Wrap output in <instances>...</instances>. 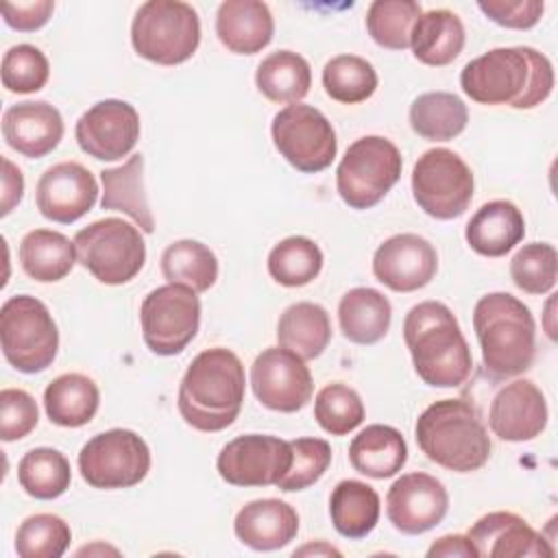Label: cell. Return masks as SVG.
Listing matches in <instances>:
<instances>
[{
	"mask_svg": "<svg viewBox=\"0 0 558 558\" xmlns=\"http://www.w3.org/2000/svg\"><path fill=\"white\" fill-rule=\"evenodd\" d=\"M460 87L480 105L534 109L554 89V68L530 46L493 48L462 68Z\"/></svg>",
	"mask_w": 558,
	"mask_h": 558,
	"instance_id": "6da1fadb",
	"label": "cell"
},
{
	"mask_svg": "<svg viewBox=\"0 0 558 558\" xmlns=\"http://www.w3.org/2000/svg\"><path fill=\"white\" fill-rule=\"evenodd\" d=\"M242 360L225 347L201 351L179 384V414L198 432H222L240 414L244 403Z\"/></svg>",
	"mask_w": 558,
	"mask_h": 558,
	"instance_id": "7a4b0ae2",
	"label": "cell"
},
{
	"mask_svg": "<svg viewBox=\"0 0 558 558\" xmlns=\"http://www.w3.org/2000/svg\"><path fill=\"white\" fill-rule=\"evenodd\" d=\"M403 340L423 384L456 388L471 375V349L445 303L423 301L410 307L403 320Z\"/></svg>",
	"mask_w": 558,
	"mask_h": 558,
	"instance_id": "3957f363",
	"label": "cell"
},
{
	"mask_svg": "<svg viewBox=\"0 0 558 558\" xmlns=\"http://www.w3.org/2000/svg\"><path fill=\"white\" fill-rule=\"evenodd\" d=\"M473 329L484 373L493 381L523 375L536 355V323L530 307L508 292H488L473 307Z\"/></svg>",
	"mask_w": 558,
	"mask_h": 558,
	"instance_id": "277c9868",
	"label": "cell"
},
{
	"mask_svg": "<svg viewBox=\"0 0 558 558\" xmlns=\"http://www.w3.org/2000/svg\"><path fill=\"white\" fill-rule=\"evenodd\" d=\"M418 449L434 464L471 473L490 458V438L475 410L464 399H440L427 405L414 425Z\"/></svg>",
	"mask_w": 558,
	"mask_h": 558,
	"instance_id": "5b68a950",
	"label": "cell"
},
{
	"mask_svg": "<svg viewBox=\"0 0 558 558\" xmlns=\"http://www.w3.org/2000/svg\"><path fill=\"white\" fill-rule=\"evenodd\" d=\"M131 44L150 63H185L201 44L198 13L181 0H148L135 11Z\"/></svg>",
	"mask_w": 558,
	"mask_h": 558,
	"instance_id": "8992f818",
	"label": "cell"
},
{
	"mask_svg": "<svg viewBox=\"0 0 558 558\" xmlns=\"http://www.w3.org/2000/svg\"><path fill=\"white\" fill-rule=\"evenodd\" d=\"M0 344L4 360L15 371L35 375L54 362L59 329L39 299L15 294L0 307Z\"/></svg>",
	"mask_w": 558,
	"mask_h": 558,
	"instance_id": "52a82bcc",
	"label": "cell"
},
{
	"mask_svg": "<svg viewBox=\"0 0 558 558\" xmlns=\"http://www.w3.org/2000/svg\"><path fill=\"white\" fill-rule=\"evenodd\" d=\"M76 262L105 286L131 281L146 262V242L137 227L122 218H100L74 235Z\"/></svg>",
	"mask_w": 558,
	"mask_h": 558,
	"instance_id": "ba28073f",
	"label": "cell"
},
{
	"mask_svg": "<svg viewBox=\"0 0 558 558\" xmlns=\"http://www.w3.org/2000/svg\"><path fill=\"white\" fill-rule=\"evenodd\" d=\"M401 168V153L388 137L364 135L340 159L336 190L351 209H371L399 181Z\"/></svg>",
	"mask_w": 558,
	"mask_h": 558,
	"instance_id": "9c48e42d",
	"label": "cell"
},
{
	"mask_svg": "<svg viewBox=\"0 0 558 558\" xmlns=\"http://www.w3.org/2000/svg\"><path fill=\"white\" fill-rule=\"evenodd\" d=\"M81 477L100 490L131 488L150 471V449L131 429H107L92 436L78 451Z\"/></svg>",
	"mask_w": 558,
	"mask_h": 558,
	"instance_id": "30bf717a",
	"label": "cell"
},
{
	"mask_svg": "<svg viewBox=\"0 0 558 558\" xmlns=\"http://www.w3.org/2000/svg\"><path fill=\"white\" fill-rule=\"evenodd\" d=\"M473 187L471 168L449 148L425 150L412 168V196L416 205L436 220L462 216L471 205Z\"/></svg>",
	"mask_w": 558,
	"mask_h": 558,
	"instance_id": "8fae6325",
	"label": "cell"
},
{
	"mask_svg": "<svg viewBox=\"0 0 558 558\" xmlns=\"http://www.w3.org/2000/svg\"><path fill=\"white\" fill-rule=\"evenodd\" d=\"M142 338L161 357L179 355L201 325L198 292L183 283H166L150 290L140 307Z\"/></svg>",
	"mask_w": 558,
	"mask_h": 558,
	"instance_id": "7c38bea8",
	"label": "cell"
},
{
	"mask_svg": "<svg viewBox=\"0 0 558 558\" xmlns=\"http://www.w3.org/2000/svg\"><path fill=\"white\" fill-rule=\"evenodd\" d=\"M272 144L299 172L316 174L331 166L338 140L331 122L312 105H288L275 113L270 124Z\"/></svg>",
	"mask_w": 558,
	"mask_h": 558,
	"instance_id": "4fadbf2b",
	"label": "cell"
},
{
	"mask_svg": "<svg viewBox=\"0 0 558 558\" xmlns=\"http://www.w3.org/2000/svg\"><path fill=\"white\" fill-rule=\"evenodd\" d=\"M290 440L270 434H244L220 449L216 469L231 486H277L290 469Z\"/></svg>",
	"mask_w": 558,
	"mask_h": 558,
	"instance_id": "5bb4252c",
	"label": "cell"
},
{
	"mask_svg": "<svg viewBox=\"0 0 558 558\" xmlns=\"http://www.w3.org/2000/svg\"><path fill=\"white\" fill-rule=\"evenodd\" d=\"M251 388L264 408L286 414L305 408L314 395L305 360L283 347H268L253 360Z\"/></svg>",
	"mask_w": 558,
	"mask_h": 558,
	"instance_id": "9a60e30c",
	"label": "cell"
},
{
	"mask_svg": "<svg viewBox=\"0 0 558 558\" xmlns=\"http://www.w3.org/2000/svg\"><path fill=\"white\" fill-rule=\"evenodd\" d=\"M76 144L98 161L126 157L140 140V116L126 100L107 98L92 105L74 126Z\"/></svg>",
	"mask_w": 558,
	"mask_h": 558,
	"instance_id": "2e32d148",
	"label": "cell"
},
{
	"mask_svg": "<svg viewBox=\"0 0 558 558\" xmlns=\"http://www.w3.org/2000/svg\"><path fill=\"white\" fill-rule=\"evenodd\" d=\"M449 510V493L429 473H405L392 482L386 495V514L401 534H423L436 527Z\"/></svg>",
	"mask_w": 558,
	"mask_h": 558,
	"instance_id": "e0dca14e",
	"label": "cell"
},
{
	"mask_svg": "<svg viewBox=\"0 0 558 558\" xmlns=\"http://www.w3.org/2000/svg\"><path fill=\"white\" fill-rule=\"evenodd\" d=\"M98 201V183L92 170L78 161H61L44 170L37 181L35 203L44 218L72 225Z\"/></svg>",
	"mask_w": 558,
	"mask_h": 558,
	"instance_id": "ac0fdd59",
	"label": "cell"
},
{
	"mask_svg": "<svg viewBox=\"0 0 558 558\" xmlns=\"http://www.w3.org/2000/svg\"><path fill=\"white\" fill-rule=\"evenodd\" d=\"M438 270L434 244L416 233H397L384 240L373 255V275L395 292L425 288Z\"/></svg>",
	"mask_w": 558,
	"mask_h": 558,
	"instance_id": "d6986e66",
	"label": "cell"
},
{
	"mask_svg": "<svg viewBox=\"0 0 558 558\" xmlns=\"http://www.w3.org/2000/svg\"><path fill=\"white\" fill-rule=\"evenodd\" d=\"M547 401L530 379H514L497 390L490 401V432L506 442H527L547 427Z\"/></svg>",
	"mask_w": 558,
	"mask_h": 558,
	"instance_id": "ffe728a7",
	"label": "cell"
},
{
	"mask_svg": "<svg viewBox=\"0 0 558 558\" xmlns=\"http://www.w3.org/2000/svg\"><path fill=\"white\" fill-rule=\"evenodd\" d=\"M477 558L554 556V547L519 514L497 510L480 517L466 532Z\"/></svg>",
	"mask_w": 558,
	"mask_h": 558,
	"instance_id": "44dd1931",
	"label": "cell"
},
{
	"mask_svg": "<svg viewBox=\"0 0 558 558\" xmlns=\"http://www.w3.org/2000/svg\"><path fill=\"white\" fill-rule=\"evenodd\" d=\"M63 118L46 100H24L11 105L2 116V135L7 144L28 157L41 159L52 153L63 137Z\"/></svg>",
	"mask_w": 558,
	"mask_h": 558,
	"instance_id": "7402d4cb",
	"label": "cell"
},
{
	"mask_svg": "<svg viewBox=\"0 0 558 558\" xmlns=\"http://www.w3.org/2000/svg\"><path fill=\"white\" fill-rule=\"evenodd\" d=\"M233 532L255 551H275L296 538L299 514L281 499H255L238 510Z\"/></svg>",
	"mask_w": 558,
	"mask_h": 558,
	"instance_id": "603a6c76",
	"label": "cell"
},
{
	"mask_svg": "<svg viewBox=\"0 0 558 558\" xmlns=\"http://www.w3.org/2000/svg\"><path fill=\"white\" fill-rule=\"evenodd\" d=\"M272 33L275 20L266 2L225 0L216 11V35L229 52L255 54L270 44Z\"/></svg>",
	"mask_w": 558,
	"mask_h": 558,
	"instance_id": "cb8c5ba5",
	"label": "cell"
},
{
	"mask_svg": "<svg viewBox=\"0 0 558 558\" xmlns=\"http://www.w3.org/2000/svg\"><path fill=\"white\" fill-rule=\"evenodd\" d=\"M525 235L521 209L504 198L484 203L466 222V244L484 257H504Z\"/></svg>",
	"mask_w": 558,
	"mask_h": 558,
	"instance_id": "d4e9b609",
	"label": "cell"
},
{
	"mask_svg": "<svg viewBox=\"0 0 558 558\" xmlns=\"http://www.w3.org/2000/svg\"><path fill=\"white\" fill-rule=\"evenodd\" d=\"M100 181L102 209L126 214L144 233L155 231V218L144 190V155H131L122 166L105 168Z\"/></svg>",
	"mask_w": 558,
	"mask_h": 558,
	"instance_id": "484cf974",
	"label": "cell"
},
{
	"mask_svg": "<svg viewBox=\"0 0 558 558\" xmlns=\"http://www.w3.org/2000/svg\"><path fill=\"white\" fill-rule=\"evenodd\" d=\"M349 462L357 473L366 477H392L408 462L405 438L390 425H366L349 445Z\"/></svg>",
	"mask_w": 558,
	"mask_h": 558,
	"instance_id": "4316f807",
	"label": "cell"
},
{
	"mask_svg": "<svg viewBox=\"0 0 558 558\" xmlns=\"http://www.w3.org/2000/svg\"><path fill=\"white\" fill-rule=\"evenodd\" d=\"M390 320V301L375 288H351L338 303L340 331L353 344L379 342L388 333Z\"/></svg>",
	"mask_w": 558,
	"mask_h": 558,
	"instance_id": "83f0119b",
	"label": "cell"
},
{
	"mask_svg": "<svg viewBox=\"0 0 558 558\" xmlns=\"http://www.w3.org/2000/svg\"><path fill=\"white\" fill-rule=\"evenodd\" d=\"M464 24L449 9H432L421 13L412 28L410 48L414 57L432 68L449 65L464 48Z\"/></svg>",
	"mask_w": 558,
	"mask_h": 558,
	"instance_id": "f1b7e54d",
	"label": "cell"
},
{
	"mask_svg": "<svg viewBox=\"0 0 558 558\" xmlns=\"http://www.w3.org/2000/svg\"><path fill=\"white\" fill-rule=\"evenodd\" d=\"M100 405L96 381L83 373H63L44 390V410L50 423L59 427L87 425Z\"/></svg>",
	"mask_w": 558,
	"mask_h": 558,
	"instance_id": "f546056e",
	"label": "cell"
},
{
	"mask_svg": "<svg viewBox=\"0 0 558 558\" xmlns=\"http://www.w3.org/2000/svg\"><path fill=\"white\" fill-rule=\"evenodd\" d=\"M22 270L39 281L54 283L70 275L76 264V246L68 235L52 229H33L20 242Z\"/></svg>",
	"mask_w": 558,
	"mask_h": 558,
	"instance_id": "4dcf8cb0",
	"label": "cell"
},
{
	"mask_svg": "<svg viewBox=\"0 0 558 558\" xmlns=\"http://www.w3.org/2000/svg\"><path fill=\"white\" fill-rule=\"evenodd\" d=\"M331 340V320L323 305L299 301L283 310L277 323L279 347L303 360L318 357Z\"/></svg>",
	"mask_w": 558,
	"mask_h": 558,
	"instance_id": "1f68e13d",
	"label": "cell"
},
{
	"mask_svg": "<svg viewBox=\"0 0 558 558\" xmlns=\"http://www.w3.org/2000/svg\"><path fill=\"white\" fill-rule=\"evenodd\" d=\"M379 495L366 482L342 480L333 486L329 497V517L340 536L351 541L368 536L379 521Z\"/></svg>",
	"mask_w": 558,
	"mask_h": 558,
	"instance_id": "d6a6232c",
	"label": "cell"
},
{
	"mask_svg": "<svg viewBox=\"0 0 558 558\" xmlns=\"http://www.w3.org/2000/svg\"><path fill=\"white\" fill-rule=\"evenodd\" d=\"M412 131L429 142H449L458 137L469 122V109L451 92H425L410 105Z\"/></svg>",
	"mask_w": 558,
	"mask_h": 558,
	"instance_id": "836d02e7",
	"label": "cell"
},
{
	"mask_svg": "<svg viewBox=\"0 0 558 558\" xmlns=\"http://www.w3.org/2000/svg\"><path fill=\"white\" fill-rule=\"evenodd\" d=\"M255 85L270 102L294 105L307 96L312 87V70L301 54L277 50L257 65Z\"/></svg>",
	"mask_w": 558,
	"mask_h": 558,
	"instance_id": "e575fe53",
	"label": "cell"
},
{
	"mask_svg": "<svg viewBox=\"0 0 558 558\" xmlns=\"http://www.w3.org/2000/svg\"><path fill=\"white\" fill-rule=\"evenodd\" d=\"M161 272L168 283H183L194 292H207L218 279L214 251L198 240H177L161 253Z\"/></svg>",
	"mask_w": 558,
	"mask_h": 558,
	"instance_id": "d590c367",
	"label": "cell"
},
{
	"mask_svg": "<svg viewBox=\"0 0 558 558\" xmlns=\"http://www.w3.org/2000/svg\"><path fill=\"white\" fill-rule=\"evenodd\" d=\"M17 482L35 499H57L72 482L68 458L52 447H35L17 462Z\"/></svg>",
	"mask_w": 558,
	"mask_h": 558,
	"instance_id": "8d00e7d4",
	"label": "cell"
},
{
	"mask_svg": "<svg viewBox=\"0 0 558 558\" xmlns=\"http://www.w3.org/2000/svg\"><path fill=\"white\" fill-rule=\"evenodd\" d=\"M323 268L320 246L305 235H290L277 242L268 253L270 277L286 288L307 286Z\"/></svg>",
	"mask_w": 558,
	"mask_h": 558,
	"instance_id": "74e56055",
	"label": "cell"
},
{
	"mask_svg": "<svg viewBox=\"0 0 558 558\" xmlns=\"http://www.w3.org/2000/svg\"><path fill=\"white\" fill-rule=\"evenodd\" d=\"M323 87L331 100L357 105L375 94L377 72L364 57L338 54L323 68Z\"/></svg>",
	"mask_w": 558,
	"mask_h": 558,
	"instance_id": "f35d334b",
	"label": "cell"
},
{
	"mask_svg": "<svg viewBox=\"0 0 558 558\" xmlns=\"http://www.w3.org/2000/svg\"><path fill=\"white\" fill-rule=\"evenodd\" d=\"M421 13L423 9L414 0H375L366 11V31L377 46L405 50Z\"/></svg>",
	"mask_w": 558,
	"mask_h": 558,
	"instance_id": "ab89813d",
	"label": "cell"
},
{
	"mask_svg": "<svg viewBox=\"0 0 558 558\" xmlns=\"http://www.w3.org/2000/svg\"><path fill=\"white\" fill-rule=\"evenodd\" d=\"M70 541L72 530L61 517L37 512L20 523L15 532V554L20 558H61Z\"/></svg>",
	"mask_w": 558,
	"mask_h": 558,
	"instance_id": "60d3db41",
	"label": "cell"
},
{
	"mask_svg": "<svg viewBox=\"0 0 558 558\" xmlns=\"http://www.w3.org/2000/svg\"><path fill=\"white\" fill-rule=\"evenodd\" d=\"M512 283L525 294H545L558 279V253L547 242L523 244L510 259Z\"/></svg>",
	"mask_w": 558,
	"mask_h": 558,
	"instance_id": "b9f144b4",
	"label": "cell"
},
{
	"mask_svg": "<svg viewBox=\"0 0 558 558\" xmlns=\"http://www.w3.org/2000/svg\"><path fill=\"white\" fill-rule=\"evenodd\" d=\"M314 418L327 434L344 436L364 421L362 397L347 384H327L314 399Z\"/></svg>",
	"mask_w": 558,
	"mask_h": 558,
	"instance_id": "7bdbcfd3",
	"label": "cell"
},
{
	"mask_svg": "<svg viewBox=\"0 0 558 558\" xmlns=\"http://www.w3.org/2000/svg\"><path fill=\"white\" fill-rule=\"evenodd\" d=\"M2 85L13 94L39 92L50 76L46 54L33 44L11 46L2 57Z\"/></svg>",
	"mask_w": 558,
	"mask_h": 558,
	"instance_id": "ee69618b",
	"label": "cell"
},
{
	"mask_svg": "<svg viewBox=\"0 0 558 558\" xmlns=\"http://www.w3.org/2000/svg\"><path fill=\"white\" fill-rule=\"evenodd\" d=\"M292 462L286 475L277 482L283 493L305 490L316 484L331 464V447L323 438H294L290 440Z\"/></svg>",
	"mask_w": 558,
	"mask_h": 558,
	"instance_id": "f6af8a7d",
	"label": "cell"
},
{
	"mask_svg": "<svg viewBox=\"0 0 558 558\" xmlns=\"http://www.w3.org/2000/svg\"><path fill=\"white\" fill-rule=\"evenodd\" d=\"M39 421V410L33 399L22 388L0 390V438L4 442L20 440L28 436Z\"/></svg>",
	"mask_w": 558,
	"mask_h": 558,
	"instance_id": "bcb514c9",
	"label": "cell"
},
{
	"mask_svg": "<svg viewBox=\"0 0 558 558\" xmlns=\"http://www.w3.org/2000/svg\"><path fill=\"white\" fill-rule=\"evenodd\" d=\"M477 9L504 28L527 31L538 24L545 4L541 0H480Z\"/></svg>",
	"mask_w": 558,
	"mask_h": 558,
	"instance_id": "7dc6e473",
	"label": "cell"
},
{
	"mask_svg": "<svg viewBox=\"0 0 558 558\" xmlns=\"http://www.w3.org/2000/svg\"><path fill=\"white\" fill-rule=\"evenodd\" d=\"M54 11L52 0H33V2H4L2 17L7 26L20 33H33L48 24Z\"/></svg>",
	"mask_w": 558,
	"mask_h": 558,
	"instance_id": "c3c4849f",
	"label": "cell"
},
{
	"mask_svg": "<svg viewBox=\"0 0 558 558\" xmlns=\"http://www.w3.org/2000/svg\"><path fill=\"white\" fill-rule=\"evenodd\" d=\"M24 196V177L22 170L7 157H2V201L0 216H9Z\"/></svg>",
	"mask_w": 558,
	"mask_h": 558,
	"instance_id": "681fc988",
	"label": "cell"
},
{
	"mask_svg": "<svg viewBox=\"0 0 558 558\" xmlns=\"http://www.w3.org/2000/svg\"><path fill=\"white\" fill-rule=\"evenodd\" d=\"M471 558L475 554V547L471 545L469 536L466 534H447V536H440L438 541H434L427 549V558Z\"/></svg>",
	"mask_w": 558,
	"mask_h": 558,
	"instance_id": "f907efd6",
	"label": "cell"
},
{
	"mask_svg": "<svg viewBox=\"0 0 558 558\" xmlns=\"http://www.w3.org/2000/svg\"><path fill=\"white\" fill-rule=\"evenodd\" d=\"M305 554H314V556H318V554H325V556H340V551L336 549V547H331V545H327V543H323V541H318L316 545L314 543H310V545H305V547H301V549H296L294 551V556H305Z\"/></svg>",
	"mask_w": 558,
	"mask_h": 558,
	"instance_id": "816d5d0a",
	"label": "cell"
},
{
	"mask_svg": "<svg viewBox=\"0 0 558 558\" xmlns=\"http://www.w3.org/2000/svg\"><path fill=\"white\" fill-rule=\"evenodd\" d=\"M92 551H113V554H118V549H113V547H83V549H78L76 551V556H83V554H92Z\"/></svg>",
	"mask_w": 558,
	"mask_h": 558,
	"instance_id": "f5cc1de1",
	"label": "cell"
}]
</instances>
